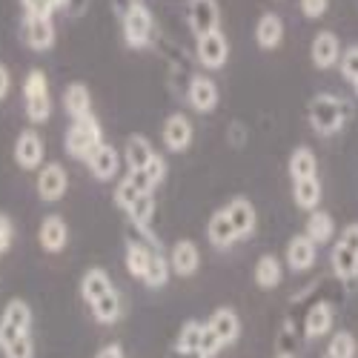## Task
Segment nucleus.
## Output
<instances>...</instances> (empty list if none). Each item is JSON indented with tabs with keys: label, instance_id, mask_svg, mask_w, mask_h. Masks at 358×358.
Instances as JSON below:
<instances>
[{
	"label": "nucleus",
	"instance_id": "f257e3e1",
	"mask_svg": "<svg viewBox=\"0 0 358 358\" xmlns=\"http://www.w3.org/2000/svg\"><path fill=\"white\" fill-rule=\"evenodd\" d=\"M350 103L338 95H327V92H318L310 98L307 103V117H310V127L324 135V138H330V135H338L344 129V124L350 121Z\"/></svg>",
	"mask_w": 358,
	"mask_h": 358
},
{
	"label": "nucleus",
	"instance_id": "f03ea898",
	"mask_svg": "<svg viewBox=\"0 0 358 358\" xmlns=\"http://www.w3.org/2000/svg\"><path fill=\"white\" fill-rule=\"evenodd\" d=\"M101 143H103V129H101V121L95 115H86V117L72 121L66 135H64L66 155L75 158V161H83V164H86V158L92 155Z\"/></svg>",
	"mask_w": 358,
	"mask_h": 358
},
{
	"label": "nucleus",
	"instance_id": "7ed1b4c3",
	"mask_svg": "<svg viewBox=\"0 0 358 358\" xmlns=\"http://www.w3.org/2000/svg\"><path fill=\"white\" fill-rule=\"evenodd\" d=\"M23 106L29 124H46L52 117V95H49V78L43 69H29L23 78Z\"/></svg>",
	"mask_w": 358,
	"mask_h": 358
},
{
	"label": "nucleus",
	"instance_id": "20e7f679",
	"mask_svg": "<svg viewBox=\"0 0 358 358\" xmlns=\"http://www.w3.org/2000/svg\"><path fill=\"white\" fill-rule=\"evenodd\" d=\"M121 32H124V43L129 49H146V46H152V38H155L152 9H146L141 0H129L124 15H121Z\"/></svg>",
	"mask_w": 358,
	"mask_h": 358
},
{
	"label": "nucleus",
	"instance_id": "39448f33",
	"mask_svg": "<svg viewBox=\"0 0 358 358\" xmlns=\"http://www.w3.org/2000/svg\"><path fill=\"white\" fill-rule=\"evenodd\" d=\"M330 264H333L336 278L341 281L358 278V224H347L338 232L336 247L330 252Z\"/></svg>",
	"mask_w": 358,
	"mask_h": 358
},
{
	"label": "nucleus",
	"instance_id": "423d86ee",
	"mask_svg": "<svg viewBox=\"0 0 358 358\" xmlns=\"http://www.w3.org/2000/svg\"><path fill=\"white\" fill-rule=\"evenodd\" d=\"M32 321H35L32 307L23 298H12L3 307V313H0V350H6L23 336H32Z\"/></svg>",
	"mask_w": 358,
	"mask_h": 358
},
{
	"label": "nucleus",
	"instance_id": "0eeeda50",
	"mask_svg": "<svg viewBox=\"0 0 358 358\" xmlns=\"http://www.w3.org/2000/svg\"><path fill=\"white\" fill-rule=\"evenodd\" d=\"M195 57H198V64L203 69H210V72H218L227 66L229 61V41L227 35L221 32H210V35H201L195 38Z\"/></svg>",
	"mask_w": 358,
	"mask_h": 358
},
{
	"label": "nucleus",
	"instance_id": "6e6552de",
	"mask_svg": "<svg viewBox=\"0 0 358 358\" xmlns=\"http://www.w3.org/2000/svg\"><path fill=\"white\" fill-rule=\"evenodd\" d=\"M38 198L43 203H55V201H61L69 189V172L64 164H57V161H49L38 169Z\"/></svg>",
	"mask_w": 358,
	"mask_h": 358
},
{
	"label": "nucleus",
	"instance_id": "1a4fd4ad",
	"mask_svg": "<svg viewBox=\"0 0 358 358\" xmlns=\"http://www.w3.org/2000/svg\"><path fill=\"white\" fill-rule=\"evenodd\" d=\"M15 164L23 172H38L46 164V143L38 129H23L15 141Z\"/></svg>",
	"mask_w": 358,
	"mask_h": 358
},
{
	"label": "nucleus",
	"instance_id": "9d476101",
	"mask_svg": "<svg viewBox=\"0 0 358 358\" xmlns=\"http://www.w3.org/2000/svg\"><path fill=\"white\" fill-rule=\"evenodd\" d=\"M20 41L32 52H49L57 41V29L52 17H29L23 15L20 20Z\"/></svg>",
	"mask_w": 358,
	"mask_h": 358
},
{
	"label": "nucleus",
	"instance_id": "9b49d317",
	"mask_svg": "<svg viewBox=\"0 0 358 358\" xmlns=\"http://www.w3.org/2000/svg\"><path fill=\"white\" fill-rule=\"evenodd\" d=\"M161 138H164L166 152H172V155H181V152H187V149L192 146V141H195L192 121H189L187 115H181V112L169 115L166 121H164V127H161Z\"/></svg>",
	"mask_w": 358,
	"mask_h": 358
},
{
	"label": "nucleus",
	"instance_id": "f8f14e48",
	"mask_svg": "<svg viewBox=\"0 0 358 358\" xmlns=\"http://www.w3.org/2000/svg\"><path fill=\"white\" fill-rule=\"evenodd\" d=\"M221 92H218V83L210 75H192L187 83V103L201 112V115H210L218 109Z\"/></svg>",
	"mask_w": 358,
	"mask_h": 358
},
{
	"label": "nucleus",
	"instance_id": "ddd939ff",
	"mask_svg": "<svg viewBox=\"0 0 358 358\" xmlns=\"http://www.w3.org/2000/svg\"><path fill=\"white\" fill-rule=\"evenodd\" d=\"M121 164H124V155L106 141L86 158V166H89V172H92V178L95 181H103V184L115 181V178L121 175Z\"/></svg>",
	"mask_w": 358,
	"mask_h": 358
},
{
	"label": "nucleus",
	"instance_id": "4468645a",
	"mask_svg": "<svg viewBox=\"0 0 358 358\" xmlns=\"http://www.w3.org/2000/svg\"><path fill=\"white\" fill-rule=\"evenodd\" d=\"M310 57H313V66L315 69H333L338 66L341 61V41L336 32H330V29H321V32L313 38L310 43Z\"/></svg>",
	"mask_w": 358,
	"mask_h": 358
},
{
	"label": "nucleus",
	"instance_id": "2eb2a0df",
	"mask_svg": "<svg viewBox=\"0 0 358 358\" xmlns=\"http://www.w3.org/2000/svg\"><path fill=\"white\" fill-rule=\"evenodd\" d=\"M284 261H287V266L292 273H307V270H313L315 261H318V247L310 241L304 232H298V235H292L287 241Z\"/></svg>",
	"mask_w": 358,
	"mask_h": 358
},
{
	"label": "nucleus",
	"instance_id": "dca6fc26",
	"mask_svg": "<svg viewBox=\"0 0 358 358\" xmlns=\"http://www.w3.org/2000/svg\"><path fill=\"white\" fill-rule=\"evenodd\" d=\"M206 330H210L221 347H229L238 341V336H241V318H238V313L232 307H218L210 318L203 321Z\"/></svg>",
	"mask_w": 358,
	"mask_h": 358
},
{
	"label": "nucleus",
	"instance_id": "f3484780",
	"mask_svg": "<svg viewBox=\"0 0 358 358\" xmlns=\"http://www.w3.org/2000/svg\"><path fill=\"white\" fill-rule=\"evenodd\" d=\"M189 29L192 35H210L221 29V9L215 0H189Z\"/></svg>",
	"mask_w": 358,
	"mask_h": 358
},
{
	"label": "nucleus",
	"instance_id": "a211bd4d",
	"mask_svg": "<svg viewBox=\"0 0 358 358\" xmlns=\"http://www.w3.org/2000/svg\"><path fill=\"white\" fill-rule=\"evenodd\" d=\"M169 270L175 275H181V278H189L198 273V266H201V250L195 241H189V238H181V241H175L172 250H169Z\"/></svg>",
	"mask_w": 358,
	"mask_h": 358
},
{
	"label": "nucleus",
	"instance_id": "6ab92c4d",
	"mask_svg": "<svg viewBox=\"0 0 358 358\" xmlns=\"http://www.w3.org/2000/svg\"><path fill=\"white\" fill-rule=\"evenodd\" d=\"M224 213L238 235V241H244V238H250L258 227V213H255V206L250 198H232L227 206H224Z\"/></svg>",
	"mask_w": 358,
	"mask_h": 358
},
{
	"label": "nucleus",
	"instance_id": "aec40b11",
	"mask_svg": "<svg viewBox=\"0 0 358 358\" xmlns=\"http://www.w3.org/2000/svg\"><path fill=\"white\" fill-rule=\"evenodd\" d=\"M38 244L43 247V252L49 255H57V252H64L66 244H69V227L61 215H46L38 227Z\"/></svg>",
	"mask_w": 358,
	"mask_h": 358
},
{
	"label": "nucleus",
	"instance_id": "412c9836",
	"mask_svg": "<svg viewBox=\"0 0 358 358\" xmlns=\"http://www.w3.org/2000/svg\"><path fill=\"white\" fill-rule=\"evenodd\" d=\"M281 41H284V20H281V15L264 12L258 17V23H255V43L264 52H273V49L281 46Z\"/></svg>",
	"mask_w": 358,
	"mask_h": 358
},
{
	"label": "nucleus",
	"instance_id": "4be33fe9",
	"mask_svg": "<svg viewBox=\"0 0 358 358\" xmlns=\"http://www.w3.org/2000/svg\"><path fill=\"white\" fill-rule=\"evenodd\" d=\"M333 321H336V310H333L330 301L313 304L310 313H307V318H304V336L307 338H324V336H330Z\"/></svg>",
	"mask_w": 358,
	"mask_h": 358
},
{
	"label": "nucleus",
	"instance_id": "5701e85b",
	"mask_svg": "<svg viewBox=\"0 0 358 358\" xmlns=\"http://www.w3.org/2000/svg\"><path fill=\"white\" fill-rule=\"evenodd\" d=\"M64 109H66V115L72 117V121L92 115V92H89L86 83L72 80V83L64 89Z\"/></svg>",
	"mask_w": 358,
	"mask_h": 358
},
{
	"label": "nucleus",
	"instance_id": "b1692460",
	"mask_svg": "<svg viewBox=\"0 0 358 358\" xmlns=\"http://www.w3.org/2000/svg\"><path fill=\"white\" fill-rule=\"evenodd\" d=\"M304 235L310 238L315 247L330 244V241H333V235H336V221H333V215H330V213H324V210H313V213H307Z\"/></svg>",
	"mask_w": 358,
	"mask_h": 358
},
{
	"label": "nucleus",
	"instance_id": "393cba45",
	"mask_svg": "<svg viewBox=\"0 0 358 358\" xmlns=\"http://www.w3.org/2000/svg\"><path fill=\"white\" fill-rule=\"evenodd\" d=\"M152 155H155V149H152V143H149L143 135H129V138H127L124 164H127L129 172H143L146 164L152 161Z\"/></svg>",
	"mask_w": 358,
	"mask_h": 358
},
{
	"label": "nucleus",
	"instance_id": "a878e982",
	"mask_svg": "<svg viewBox=\"0 0 358 358\" xmlns=\"http://www.w3.org/2000/svg\"><path fill=\"white\" fill-rule=\"evenodd\" d=\"M321 181L318 175L315 178H301V181H292V198H295V206L304 213H313V210H321Z\"/></svg>",
	"mask_w": 358,
	"mask_h": 358
},
{
	"label": "nucleus",
	"instance_id": "bb28decb",
	"mask_svg": "<svg viewBox=\"0 0 358 358\" xmlns=\"http://www.w3.org/2000/svg\"><path fill=\"white\" fill-rule=\"evenodd\" d=\"M206 238H210V244L215 250H229L232 244H238V235H235V229H232V224H229L224 210H215L213 218L206 221Z\"/></svg>",
	"mask_w": 358,
	"mask_h": 358
},
{
	"label": "nucleus",
	"instance_id": "cd10ccee",
	"mask_svg": "<svg viewBox=\"0 0 358 358\" xmlns=\"http://www.w3.org/2000/svg\"><path fill=\"white\" fill-rule=\"evenodd\" d=\"M252 275H255V284H258L261 289H275V287L284 281V264H281L278 255L266 252V255H261V258L255 261Z\"/></svg>",
	"mask_w": 358,
	"mask_h": 358
},
{
	"label": "nucleus",
	"instance_id": "c85d7f7f",
	"mask_svg": "<svg viewBox=\"0 0 358 358\" xmlns=\"http://www.w3.org/2000/svg\"><path fill=\"white\" fill-rule=\"evenodd\" d=\"M89 310H92V315H95L98 324H106L109 327V324H115L117 318L124 315V298H121V292L112 287L106 295H101L98 301L89 304Z\"/></svg>",
	"mask_w": 358,
	"mask_h": 358
},
{
	"label": "nucleus",
	"instance_id": "c756f323",
	"mask_svg": "<svg viewBox=\"0 0 358 358\" xmlns=\"http://www.w3.org/2000/svg\"><path fill=\"white\" fill-rule=\"evenodd\" d=\"M112 287H115V284H112L109 273L101 270V266H92V270H86L83 278H80V295H83V301H86V304L98 301V298L106 295Z\"/></svg>",
	"mask_w": 358,
	"mask_h": 358
},
{
	"label": "nucleus",
	"instance_id": "7c9ffc66",
	"mask_svg": "<svg viewBox=\"0 0 358 358\" xmlns=\"http://www.w3.org/2000/svg\"><path fill=\"white\" fill-rule=\"evenodd\" d=\"M289 178L292 181H301V178H315L318 175V158L310 146H295L289 152Z\"/></svg>",
	"mask_w": 358,
	"mask_h": 358
},
{
	"label": "nucleus",
	"instance_id": "2f4dec72",
	"mask_svg": "<svg viewBox=\"0 0 358 358\" xmlns=\"http://www.w3.org/2000/svg\"><path fill=\"white\" fill-rule=\"evenodd\" d=\"M155 244H149V241H127V273L138 281H143L146 275V264H149V255H152Z\"/></svg>",
	"mask_w": 358,
	"mask_h": 358
},
{
	"label": "nucleus",
	"instance_id": "473e14b6",
	"mask_svg": "<svg viewBox=\"0 0 358 358\" xmlns=\"http://www.w3.org/2000/svg\"><path fill=\"white\" fill-rule=\"evenodd\" d=\"M172 270H169V258L161 252V247L152 250V255H149V264H146V275H143V284L149 289H161L166 287Z\"/></svg>",
	"mask_w": 358,
	"mask_h": 358
},
{
	"label": "nucleus",
	"instance_id": "72a5a7b5",
	"mask_svg": "<svg viewBox=\"0 0 358 358\" xmlns=\"http://www.w3.org/2000/svg\"><path fill=\"white\" fill-rule=\"evenodd\" d=\"M203 330L206 327L201 321H187L181 327V333H178V355H195L201 352V344H203Z\"/></svg>",
	"mask_w": 358,
	"mask_h": 358
},
{
	"label": "nucleus",
	"instance_id": "f704fd0d",
	"mask_svg": "<svg viewBox=\"0 0 358 358\" xmlns=\"http://www.w3.org/2000/svg\"><path fill=\"white\" fill-rule=\"evenodd\" d=\"M141 195H152V192H143V189H141V187L135 184V178H132L129 172H127V175L121 178V181L115 184V203L121 206L124 213L129 210V206H132V203H135V201H138Z\"/></svg>",
	"mask_w": 358,
	"mask_h": 358
},
{
	"label": "nucleus",
	"instance_id": "c9c22d12",
	"mask_svg": "<svg viewBox=\"0 0 358 358\" xmlns=\"http://www.w3.org/2000/svg\"><path fill=\"white\" fill-rule=\"evenodd\" d=\"M355 352H358V344H355L352 333L341 330V333H336V336L330 338L324 358H355Z\"/></svg>",
	"mask_w": 358,
	"mask_h": 358
},
{
	"label": "nucleus",
	"instance_id": "e433bc0d",
	"mask_svg": "<svg viewBox=\"0 0 358 358\" xmlns=\"http://www.w3.org/2000/svg\"><path fill=\"white\" fill-rule=\"evenodd\" d=\"M20 9L29 17H52L66 9V0H20Z\"/></svg>",
	"mask_w": 358,
	"mask_h": 358
},
{
	"label": "nucleus",
	"instance_id": "4c0bfd02",
	"mask_svg": "<svg viewBox=\"0 0 358 358\" xmlns=\"http://www.w3.org/2000/svg\"><path fill=\"white\" fill-rule=\"evenodd\" d=\"M0 352H3V358H35V338L23 336V338H17L15 344H9L6 350H0Z\"/></svg>",
	"mask_w": 358,
	"mask_h": 358
},
{
	"label": "nucleus",
	"instance_id": "58836bf2",
	"mask_svg": "<svg viewBox=\"0 0 358 358\" xmlns=\"http://www.w3.org/2000/svg\"><path fill=\"white\" fill-rule=\"evenodd\" d=\"M338 69H341L344 80H350V83H355V80H358V46H352V49L341 52V61H338Z\"/></svg>",
	"mask_w": 358,
	"mask_h": 358
},
{
	"label": "nucleus",
	"instance_id": "ea45409f",
	"mask_svg": "<svg viewBox=\"0 0 358 358\" xmlns=\"http://www.w3.org/2000/svg\"><path fill=\"white\" fill-rule=\"evenodd\" d=\"M12 244H15V221L6 213H0V255H6Z\"/></svg>",
	"mask_w": 358,
	"mask_h": 358
},
{
	"label": "nucleus",
	"instance_id": "a19ab883",
	"mask_svg": "<svg viewBox=\"0 0 358 358\" xmlns=\"http://www.w3.org/2000/svg\"><path fill=\"white\" fill-rule=\"evenodd\" d=\"M298 9H301V15L307 20H318L330 9V0H298Z\"/></svg>",
	"mask_w": 358,
	"mask_h": 358
},
{
	"label": "nucleus",
	"instance_id": "79ce46f5",
	"mask_svg": "<svg viewBox=\"0 0 358 358\" xmlns=\"http://www.w3.org/2000/svg\"><path fill=\"white\" fill-rule=\"evenodd\" d=\"M12 92V72L6 64H0V101H6Z\"/></svg>",
	"mask_w": 358,
	"mask_h": 358
},
{
	"label": "nucleus",
	"instance_id": "37998d69",
	"mask_svg": "<svg viewBox=\"0 0 358 358\" xmlns=\"http://www.w3.org/2000/svg\"><path fill=\"white\" fill-rule=\"evenodd\" d=\"M86 9H89V0H66V9H64V12H66L69 17H80Z\"/></svg>",
	"mask_w": 358,
	"mask_h": 358
},
{
	"label": "nucleus",
	"instance_id": "c03bdc74",
	"mask_svg": "<svg viewBox=\"0 0 358 358\" xmlns=\"http://www.w3.org/2000/svg\"><path fill=\"white\" fill-rule=\"evenodd\" d=\"M95 358H127V355H124V347L121 344H106V347L98 350Z\"/></svg>",
	"mask_w": 358,
	"mask_h": 358
},
{
	"label": "nucleus",
	"instance_id": "a18cd8bd",
	"mask_svg": "<svg viewBox=\"0 0 358 358\" xmlns=\"http://www.w3.org/2000/svg\"><path fill=\"white\" fill-rule=\"evenodd\" d=\"M278 358H292V355H289V352H281V355H278Z\"/></svg>",
	"mask_w": 358,
	"mask_h": 358
}]
</instances>
